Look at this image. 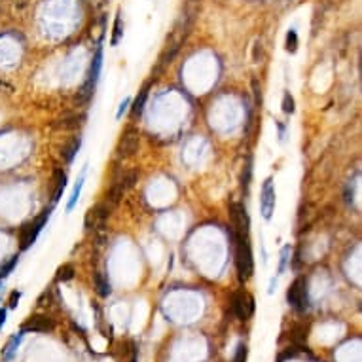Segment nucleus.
Returning a JSON list of instances; mask_svg holds the SVG:
<instances>
[{
	"instance_id": "nucleus-1",
	"label": "nucleus",
	"mask_w": 362,
	"mask_h": 362,
	"mask_svg": "<svg viewBox=\"0 0 362 362\" xmlns=\"http://www.w3.org/2000/svg\"><path fill=\"white\" fill-rule=\"evenodd\" d=\"M231 237H233V247H235V267H237L239 281L245 283V281L250 279L252 271H254L250 243H248L247 235H243V233L231 231Z\"/></svg>"
},
{
	"instance_id": "nucleus-2",
	"label": "nucleus",
	"mask_w": 362,
	"mask_h": 362,
	"mask_svg": "<svg viewBox=\"0 0 362 362\" xmlns=\"http://www.w3.org/2000/svg\"><path fill=\"white\" fill-rule=\"evenodd\" d=\"M49 216H51V207L42 210V214L34 222H29L27 226H23V229H21V250H29L34 245V241L38 239L40 231L48 224Z\"/></svg>"
},
{
	"instance_id": "nucleus-3",
	"label": "nucleus",
	"mask_w": 362,
	"mask_h": 362,
	"mask_svg": "<svg viewBox=\"0 0 362 362\" xmlns=\"http://www.w3.org/2000/svg\"><path fill=\"white\" fill-rule=\"evenodd\" d=\"M286 300H288V304L294 307L296 311H305L307 307H309V296H307V279L305 277H300V279H296L292 286L288 288V292H286Z\"/></svg>"
},
{
	"instance_id": "nucleus-4",
	"label": "nucleus",
	"mask_w": 362,
	"mask_h": 362,
	"mask_svg": "<svg viewBox=\"0 0 362 362\" xmlns=\"http://www.w3.org/2000/svg\"><path fill=\"white\" fill-rule=\"evenodd\" d=\"M101 68H103V46H99L93 55V61H91V67H89V72H87L86 84L82 87V99L87 101L89 97L93 95L95 91V86L99 82V74H101Z\"/></svg>"
},
{
	"instance_id": "nucleus-5",
	"label": "nucleus",
	"mask_w": 362,
	"mask_h": 362,
	"mask_svg": "<svg viewBox=\"0 0 362 362\" xmlns=\"http://www.w3.org/2000/svg\"><path fill=\"white\" fill-rule=\"evenodd\" d=\"M275 197V184H273V179L269 177V179L264 181V186H262V191H260V212L266 220H271V216H273Z\"/></svg>"
},
{
	"instance_id": "nucleus-6",
	"label": "nucleus",
	"mask_w": 362,
	"mask_h": 362,
	"mask_svg": "<svg viewBox=\"0 0 362 362\" xmlns=\"http://www.w3.org/2000/svg\"><path fill=\"white\" fill-rule=\"evenodd\" d=\"M231 309L239 321H247L254 313V300L247 292H235L231 298Z\"/></svg>"
},
{
	"instance_id": "nucleus-7",
	"label": "nucleus",
	"mask_w": 362,
	"mask_h": 362,
	"mask_svg": "<svg viewBox=\"0 0 362 362\" xmlns=\"http://www.w3.org/2000/svg\"><path fill=\"white\" fill-rule=\"evenodd\" d=\"M229 216H231V222H233V231H235V233L247 235L248 233V214H247L245 205H243V203H231V207H229Z\"/></svg>"
},
{
	"instance_id": "nucleus-8",
	"label": "nucleus",
	"mask_w": 362,
	"mask_h": 362,
	"mask_svg": "<svg viewBox=\"0 0 362 362\" xmlns=\"http://www.w3.org/2000/svg\"><path fill=\"white\" fill-rule=\"evenodd\" d=\"M55 328L53 319H49L46 315H32L29 317L27 323H23L21 326V332H51Z\"/></svg>"
},
{
	"instance_id": "nucleus-9",
	"label": "nucleus",
	"mask_w": 362,
	"mask_h": 362,
	"mask_svg": "<svg viewBox=\"0 0 362 362\" xmlns=\"http://www.w3.org/2000/svg\"><path fill=\"white\" fill-rule=\"evenodd\" d=\"M139 150V135L135 133H127L122 137V141L118 144V152L120 156H133L135 152Z\"/></svg>"
},
{
	"instance_id": "nucleus-10",
	"label": "nucleus",
	"mask_w": 362,
	"mask_h": 362,
	"mask_svg": "<svg viewBox=\"0 0 362 362\" xmlns=\"http://www.w3.org/2000/svg\"><path fill=\"white\" fill-rule=\"evenodd\" d=\"M21 340H23V332L15 334V336H11L8 343L4 345V349H2V361L4 362H10L13 357H15V353H17V347H19Z\"/></svg>"
},
{
	"instance_id": "nucleus-11",
	"label": "nucleus",
	"mask_w": 362,
	"mask_h": 362,
	"mask_svg": "<svg viewBox=\"0 0 362 362\" xmlns=\"http://www.w3.org/2000/svg\"><path fill=\"white\" fill-rule=\"evenodd\" d=\"M86 167H84V171L80 173V177H78L76 184H74V190H72V193H70V199H68L67 203V212H70V210L76 207L78 199H80V193H82V188H84V182H86Z\"/></svg>"
},
{
	"instance_id": "nucleus-12",
	"label": "nucleus",
	"mask_w": 362,
	"mask_h": 362,
	"mask_svg": "<svg viewBox=\"0 0 362 362\" xmlns=\"http://www.w3.org/2000/svg\"><path fill=\"white\" fill-rule=\"evenodd\" d=\"M67 188V173H63L61 169L55 171V191H53V203H57L63 195V191Z\"/></svg>"
},
{
	"instance_id": "nucleus-13",
	"label": "nucleus",
	"mask_w": 362,
	"mask_h": 362,
	"mask_svg": "<svg viewBox=\"0 0 362 362\" xmlns=\"http://www.w3.org/2000/svg\"><path fill=\"white\" fill-rule=\"evenodd\" d=\"M95 286H97L99 296L106 298V296L110 294V281H108L103 273H95Z\"/></svg>"
},
{
	"instance_id": "nucleus-14",
	"label": "nucleus",
	"mask_w": 362,
	"mask_h": 362,
	"mask_svg": "<svg viewBox=\"0 0 362 362\" xmlns=\"http://www.w3.org/2000/svg\"><path fill=\"white\" fill-rule=\"evenodd\" d=\"M146 99H148V87H144L143 91H141V95L137 97V101H135V105H133V108H131V114L137 118V116H141L143 114V110H144V103H146Z\"/></svg>"
},
{
	"instance_id": "nucleus-15",
	"label": "nucleus",
	"mask_w": 362,
	"mask_h": 362,
	"mask_svg": "<svg viewBox=\"0 0 362 362\" xmlns=\"http://www.w3.org/2000/svg\"><path fill=\"white\" fill-rule=\"evenodd\" d=\"M17 262H19V256H11L4 266H0V281H4L6 277L10 275L11 271H13V267L17 266Z\"/></svg>"
},
{
	"instance_id": "nucleus-16",
	"label": "nucleus",
	"mask_w": 362,
	"mask_h": 362,
	"mask_svg": "<svg viewBox=\"0 0 362 362\" xmlns=\"http://www.w3.org/2000/svg\"><path fill=\"white\" fill-rule=\"evenodd\" d=\"M80 146H82V139L78 137V139L72 141V144L68 146L67 150H65V160H67V163H70L72 160H74V156H76V152L80 150Z\"/></svg>"
},
{
	"instance_id": "nucleus-17",
	"label": "nucleus",
	"mask_w": 362,
	"mask_h": 362,
	"mask_svg": "<svg viewBox=\"0 0 362 362\" xmlns=\"http://www.w3.org/2000/svg\"><path fill=\"white\" fill-rule=\"evenodd\" d=\"M296 49H298V34H296L294 29H290L288 34H286V51L288 53H296Z\"/></svg>"
},
{
	"instance_id": "nucleus-18",
	"label": "nucleus",
	"mask_w": 362,
	"mask_h": 362,
	"mask_svg": "<svg viewBox=\"0 0 362 362\" xmlns=\"http://www.w3.org/2000/svg\"><path fill=\"white\" fill-rule=\"evenodd\" d=\"M72 277H74V267L70 266V264H65V266L59 267V271H57L59 281H70Z\"/></svg>"
},
{
	"instance_id": "nucleus-19",
	"label": "nucleus",
	"mask_w": 362,
	"mask_h": 362,
	"mask_svg": "<svg viewBox=\"0 0 362 362\" xmlns=\"http://www.w3.org/2000/svg\"><path fill=\"white\" fill-rule=\"evenodd\" d=\"M288 256H290V245H285L283 250H281V264H279V271H277V275H283V273H285Z\"/></svg>"
},
{
	"instance_id": "nucleus-20",
	"label": "nucleus",
	"mask_w": 362,
	"mask_h": 362,
	"mask_svg": "<svg viewBox=\"0 0 362 362\" xmlns=\"http://www.w3.org/2000/svg\"><path fill=\"white\" fill-rule=\"evenodd\" d=\"M122 34H124V30H122V17H120V13L116 15V21H114V36H112V46H118V42L122 38Z\"/></svg>"
},
{
	"instance_id": "nucleus-21",
	"label": "nucleus",
	"mask_w": 362,
	"mask_h": 362,
	"mask_svg": "<svg viewBox=\"0 0 362 362\" xmlns=\"http://www.w3.org/2000/svg\"><path fill=\"white\" fill-rule=\"evenodd\" d=\"M247 355H248L247 345L241 342L237 345V349H235V357H233V362H247Z\"/></svg>"
},
{
	"instance_id": "nucleus-22",
	"label": "nucleus",
	"mask_w": 362,
	"mask_h": 362,
	"mask_svg": "<svg viewBox=\"0 0 362 362\" xmlns=\"http://www.w3.org/2000/svg\"><path fill=\"white\" fill-rule=\"evenodd\" d=\"M283 110H285V114H294L296 106H294V99L292 95L286 91L285 97H283Z\"/></svg>"
},
{
	"instance_id": "nucleus-23",
	"label": "nucleus",
	"mask_w": 362,
	"mask_h": 362,
	"mask_svg": "<svg viewBox=\"0 0 362 362\" xmlns=\"http://www.w3.org/2000/svg\"><path fill=\"white\" fill-rule=\"evenodd\" d=\"M129 105H131V99H129V97H125L124 101H122V105H120V108H118V112H116V118H118V120H122V116L127 112Z\"/></svg>"
},
{
	"instance_id": "nucleus-24",
	"label": "nucleus",
	"mask_w": 362,
	"mask_h": 362,
	"mask_svg": "<svg viewBox=\"0 0 362 362\" xmlns=\"http://www.w3.org/2000/svg\"><path fill=\"white\" fill-rule=\"evenodd\" d=\"M19 300H21V292L13 290L10 294V300H8V307H10V309H15V307L19 305Z\"/></svg>"
},
{
	"instance_id": "nucleus-25",
	"label": "nucleus",
	"mask_w": 362,
	"mask_h": 362,
	"mask_svg": "<svg viewBox=\"0 0 362 362\" xmlns=\"http://www.w3.org/2000/svg\"><path fill=\"white\" fill-rule=\"evenodd\" d=\"M4 323H6V309L2 307V309H0V330H2Z\"/></svg>"
},
{
	"instance_id": "nucleus-26",
	"label": "nucleus",
	"mask_w": 362,
	"mask_h": 362,
	"mask_svg": "<svg viewBox=\"0 0 362 362\" xmlns=\"http://www.w3.org/2000/svg\"><path fill=\"white\" fill-rule=\"evenodd\" d=\"M131 362H137V347L131 345Z\"/></svg>"
}]
</instances>
